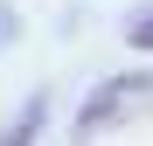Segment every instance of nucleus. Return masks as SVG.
Returning a JSON list of instances; mask_svg holds the SVG:
<instances>
[{
  "instance_id": "1",
  "label": "nucleus",
  "mask_w": 153,
  "mask_h": 146,
  "mask_svg": "<svg viewBox=\"0 0 153 146\" xmlns=\"http://www.w3.org/2000/svg\"><path fill=\"white\" fill-rule=\"evenodd\" d=\"M139 111H153V70H146V77H111V84H97L91 104L76 111V139H97L111 118H139Z\"/></svg>"
},
{
  "instance_id": "2",
  "label": "nucleus",
  "mask_w": 153,
  "mask_h": 146,
  "mask_svg": "<svg viewBox=\"0 0 153 146\" xmlns=\"http://www.w3.org/2000/svg\"><path fill=\"white\" fill-rule=\"evenodd\" d=\"M35 132H42V104H28V111H21V125H7V132H0V146H35Z\"/></svg>"
},
{
  "instance_id": "3",
  "label": "nucleus",
  "mask_w": 153,
  "mask_h": 146,
  "mask_svg": "<svg viewBox=\"0 0 153 146\" xmlns=\"http://www.w3.org/2000/svg\"><path fill=\"white\" fill-rule=\"evenodd\" d=\"M125 42H132V49H146V56H153V7H146V14H132V28H125Z\"/></svg>"
},
{
  "instance_id": "4",
  "label": "nucleus",
  "mask_w": 153,
  "mask_h": 146,
  "mask_svg": "<svg viewBox=\"0 0 153 146\" xmlns=\"http://www.w3.org/2000/svg\"><path fill=\"white\" fill-rule=\"evenodd\" d=\"M14 35H21V14L7 7V0H0V42H14Z\"/></svg>"
}]
</instances>
